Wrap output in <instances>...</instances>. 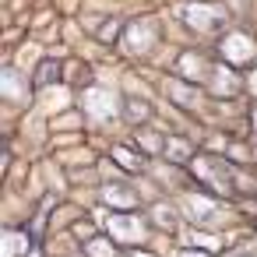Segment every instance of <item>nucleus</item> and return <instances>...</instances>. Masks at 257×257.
<instances>
[{"label":"nucleus","instance_id":"8","mask_svg":"<svg viewBox=\"0 0 257 257\" xmlns=\"http://www.w3.org/2000/svg\"><path fill=\"white\" fill-rule=\"evenodd\" d=\"M134 257H152V253H134Z\"/></svg>","mask_w":257,"mask_h":257},{"label":"nucleus","instance_id":"2","mask_svg":"<svg viewBox=\"0 0 257 257\" xmlns=\"http://www.w3.org/2000/svg\"><path fill=\"white\" fill-rule=\"evenodd\" d=\"M222 53L232 60V64H243V60H250L257 50H253V43L246 39V36H239V32H232L225 43H222Z\"/></svg>","mask_w":257,"mask_h":257},{"label":"nucleus","instance_id":"5","mask_svg":"<svg viewBox=\"0 0 257 257\" xmlns=\"http://www.w3.org/2000/svg\"><path fill=\"white\" fill-rule=\"evenodd\" d=\"M53 78H60V64H57V60H46V64L39 67V74H36V85L43 88V85H50Z\"/></svg>","mask_w":257,"mask_h":257},{"label":"nucleus","instance_id":"4","mask_svg":"<svg viewBox=\"0 0 257 257\" xmlns=\"http://www.w3.org/2000/svg\"><path fill=\"white\" fill-rule=\"evenodd\" d=\"M106 204L131 211V208L138 204V197H134V190H127V187H106Z\"/></svg>","mask_w":257,"mask_h":257},{"label":"nucleus","instance_id":"6","mask_svg":"<svg viewBox=\"0 0 257 257\" xmlns=\"http://www.w3.org/2000/svg\"><path fill=\"white\" fill-rule=\"evenodd\" d=\"M88 253L92 257H116V250L109 246V239H92L88 243Z\"/></svg>","mask_w":257,"mask_h":257},{"label":"nucleus","instance_id":"1","mask_svg":"<svg viewBox=\"0 0 257 257\" xmlns=\"http://www.w3.org/2000/svg\"><path fill=\"white\" fill-rule=\"evenodd\" d=\"M145 236V225L131 215H113L109 218V239H123V243H138Z\"/></svg>","mask_w":257,"mask_h":257},{"label":"nucleus","instance_id":"3","mask_svg":"<svg viewBox=\"0 0 257 257\" xmlns=\"http://www.w3.org/2000/svg\"><path fill=\"white\" fill-rule=\"evenodd\" d=\"M187 22H190L194 29H211L215 22H222V8H204V4L187 8Z\"/></svg>","mask_w":257,"mask_h":257},{"label":"nucleus","instance_id":"7","mask_svg":"<svg viewBox=\"0 0 257 257\" xmlns=\"http://www.w3.org/2000/svg\"><path fill=\"white\" fill-rule=\"evenodd\" d=\"M250 123H253V131H257V109H253V113H250Z\"/></svg>","mask_w":257,"mask_h":257}]
</instances>
